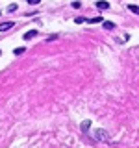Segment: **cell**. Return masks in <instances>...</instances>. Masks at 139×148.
I'll return each instance as SVG.
<instances>
[{
    "mask_svg": "<svg viewBox=\"0 0 139 148\" xmlns=\"http://www.w3.org/2000/svg\"><path fill=\"white\" fill-rule=\"evenodd\" d=\"M96 8L98 9H109V4L106 0H100V2H96Z\"/></svg>",
    "mask_w": 139,
    "mask_h": 148,
    "instance_id": "2",
    "label": "cell"
},
{
    "mask_svg": "<svg viewBox=\"0 0 139 148\" xmlns=\"http://www.w3.org/2000/svg\"><path fill=\"white\" fill-rule=\"evenodd\" d=\"M89 126H91V122H89V120H85V122H83V124H82V130H83V132H85V130H87V128H89Z\"/></svg>",
    "mask_w": 139,
    "mask_h": 148,
    "instance_id": "9",
    "label": "cell"
},
{
    "mask_svg": "<svg viewBox=\"0 0 139 148\" xmlns=\"http://www.w3.org/2000/svg\"><path fill=\"white\" fill-rule=\"evenodd\" d=\"M128 9H130L132 13H136V15H139V6H136V4H130Z\"/></svg>",
    "mask_w": 139,
    "mask_h": 148,
    "instance_id": "5",
    "label": "cell"
},
{
    "mask_svg": "<svg viewBox=\"0 0 139 148\" xmlns=\"http://www.w3.org/2000/svg\"><path fill=\"white\" fill-rule=\"evenodd\" d=\"M37 35V30H30L28 34H24V39L28 41V39H32V37H35Z\"/></svg>",
    "mask_w": 139,
    "mask_h": 148,
    "instance_id": "4",
    "label": "cell"
},
{
    "mask_svg": "<svg viewBox=\"0 0 139 148\" xmlns=\"http://www.w3.org/2000/svg\"><path fill=\"white\" fill-rule=\"evenodd\" d=\"M15 9H17V6H15V4H11V6L8 8V11H15Z\"/></svg>",
    "mask_w": 139,
    "mask_h": 148,
    "instance_id": "11",
    "label": "cell"
},
{
    "mask_svg": "<svg viewBox=\"0 0 139 148\" xmlns=\"http://www.w3.org/2000/svg\"><path fill=\"white\" fill-rule=\"evenodd\" d=\"M104 28H106V30H113L115 24H113V22H108V21H106V22H104Z\"/></svg>",
    "mask_w": 139,
    "mask_h": 148,
    "instance_id": "7",
    "label": "cell"
},
{
    "mask_svg": "<svg viewBox=\"0 0 139 148\" xmlns=\"http://www.w3.org/2000/svg\"><path fill=\"white\" fill-rule=\"evenodd\" d=\"M24 50H26L24 46H21V48H15V50H13V52H15L17 56H21V54H24Z\"/></svg>",
    "mask_w": 139,
    "mask_h": 148,
    "instance_id": "8",
    "label": "cell"
},
{
    "mask_svg": "<svg viewBox=\"0 0 139 148\" xmlns=\"http://www.w3.org/2000/svg\"><path fill=\"white\" fill-rule=\"evenodd\" d=\"M9 28H13V22H2V24H0V30H2V32L9 30Z\"/></svg>",
    "mask_w": 139,
    "mask_h": 148,
    "instance_id": "3",
    "label": "cell"
},
{
    "mask_svg": "<svg viewBox=\"0 0 139 148\" xmlns=\"http://www.w3.org/2000/svg\"><path fill=\"white\" fill-rule=\"evenodd\" d=\"M41 0H28V4H32V6H35V4H39Z\"/></svg>",
    "mask_w": 139,
    "mask_h": 148,
    "instance_id": "10",
    "label": "cell"
},
{
    "mask_svg": "<svg viewBox=\"0 0 139 148\" xmlns=\"http://www.w3.org/2000/svg\"><path fill=\"white\" fill-rule=\"evenodd\" d=\"M89 24H96V22H102V17H95V18H87Z\"/></svg>",
    "mask_w": 139,
    "mask_h": 148,
    "instance_id": "6",
    "label": "cell"
},
{
    "mask_svg": "<svg viewBox=\"0 0 139 148\" xmlns=\"http://www.w3.org/2000/svg\"><path fill=\"white\" fill-rule=\"evenodd\" d=\"M95 139H96V141H108V133H106L104 130H96V132H95Z\"/></svg>",
    "mask_w": 139,
    "mask_h": 148,
    "instance_id": "1",
    "label": "cell"
}]
</instances>
